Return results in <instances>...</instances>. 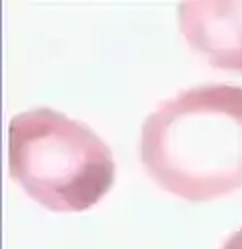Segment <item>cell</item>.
<instances>
[{"mask_svg":"<svg viewBox=\"0 0 242 249\" xmlns=\"http://www.w3.org/2000/svg\"><path fill=\"white\" fill-rule=\"evenodd\" d=\"M178 24L210 66L242 72V2H182Z\"/></svg>","mask_w":242,"mask_h":249,"instance_id":"cell-3","label":"cell"},{"mask_svg":"<svg viewBox=\"0 0 242 249\" xmlns=\"http://www.w3.org/2000/svg\"><path fill=\"white\" fill-rule=\"evenodd\" d=\"M10 178L50 212H84L114 183L110 148L86 124L50 108L16 114L8 128Z\"/></svg>","mask_w":242,"mask_h":249,"instance_id":"cell-2","label":"cell"},{"mask_svg":"<svg viewBox=\"0 0 242 249\" xmlns=\"http://www.w3.org/2000/svg\"><path fill=\"white\" fill-rule=\"evenodd\" d=\"M140 158L162 190L210 201L242 188V88L206 84L162 102L144 120Z\"/></svg>","mask_w":242,"mask_h":249,"instance_id":"cell-1","label":"cell"},{"mask_svg":"<svg viewBox=\"0 0 242 249\" xmlns=\"http://www.w3.org/2000/svg\"><path fill=\"white\" fill-rule=\"evenodd\" d=\"M222 249H242V227L224 241Z\"/></svg>","mask_w":242,"mask_h":249,"instance_id":"cell-4","label":"cell"}]
</instances>
